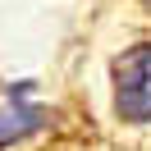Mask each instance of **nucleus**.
<instances>
[{"label":"nucleus","mask_w":151,"mask_h":151,"mask_svg":"<svg viewBox=\"0 0 151 151\" xmlns=\"http://www.w3.org/2000/svg\"><path fill=\"white\" fill-rule=\"evenodd\" d=\"M110 101L119 124H151V41H133L110 60Z\"/></svg>","instance_id":"obj_1"},{"label":"nucleus","mask_w":151,"mask_h":151,"mask_svg":"<svg viewBox=\"0 0 151 151\" xmlns=\"http://www.w3.org/2000/svg\"><path fill=\"white\" fill-rule=\"evenodd\" d=\"M46 119L50 114L28 101V83H14L9 87V101L0 105V147H9V142H19V137H32Z\"/></svg>","instance_id":"obj_2"},{"label":"nucleus","mask_w":151,"mask_h":151,"mask_svg":"<svg viewBox=\"0 0 151 151\" xmlns=\"http://www.w3.org/2000/svg\"><path fill=\"white\" fill-rule=\"evenodd\" d=\"M142 5H147V9H151V0H142Z\"/></svg>","instance_id":"obj_3"}]
</instances>
